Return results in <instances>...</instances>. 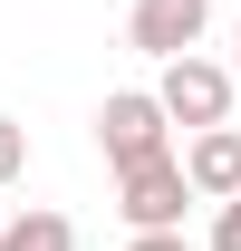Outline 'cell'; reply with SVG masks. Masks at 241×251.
<instances>
[{"label":"cell","instance_id":"1","mask_svg":"<svg viewBox=\"0 0 241 251\" xmlns=\"http://www.w3.org/2000/svg\"><path fill=\"white\" fill-rule=\"evenodd\" d=\"M183 203H203V193H193V174H183L174 145L145 155V164H116V213H125V232H164V222H183Z\"/></svg>","mask_w":241,"mask_h":251},{"label":"cell","instance_id":"2","mask_svg":"<svg viewBox=\"0 0 241 251\" xmlns=\"http://www.w3.org/2000/svg\"><path fill=\"white\" fill-rule=\"evenodd\" d=\"M154 97H164V116H174V126H232V97H241V77H232L222 58H203V49H183V58H164Z\"/></svg>","mask_w":241,"mask_h":251},{"label":"cell","instance_id":"3","mask_svg":"<svg viewBox=\"0 0 241 251\" xmlns=\"http://www.w3.org/2000/svg\"><path fill=\"white\" fill-rule=\"evenodd\" d=\"M96 145H106V164H145L174 145V116H164V97L154 87H116L106 106H96Z\"/></svg>","mask_w":241,"mask_h":251},{"label":"cell","instance_id":"4","mask_svg":"<svg viewBox=\"0 0 241 251\" xmlns=\"http://www.w3.org/2000/svg\"><path fill=\"white\" fill-rule=\"evenodd\" d=\"M203 29H212V0H135V10H125V39H135L154 68L183 58V49H203Z\"/></svg>","mask_w":241,"mask_h":251},{"label":"cell","instance_id":"5","mask_svg":"<svg viewBox=\"0 0 241 251\" xmlns=\"http://www.w3.org/2000/svg\"><path fill=\"white\" fill-rule=\"evenodd\" d=\"M183 174H193V193H203V203H232V193H241V126H193Z\"/></svg>","mask_w":241,"mask_h":251},{"label":"cell","instance_id":"6","mask_svg":"<svg viewBox=\"0 0 241 251\" xmlns=\"http://www.w3.org/2000/svg\"><path fill=\"white\" fill-rule=\"evenodd\" d=\"M0 251H77V222L48 213V203H39V213H10L0 222Z\"/></svg>","mask_w":241,"mask_h":251},{"label":"cell","instance_id":"7","mask_svg":"<svg viewBox=\"0 0 241 251\" xmlns=\"http://www.w3.org/2000/svg\"><path fill=\"white\" fill-rule=\"evenodd\" d=\"M20 174H29V126H20V116H0V193L20 184Z\"/></svg>","mask_w":241,"mask_h":251},{"label":"cell","instance_id":"8","mask_svg":"<svg viewBox=\"0 0 241 251\" xmlns=\"http://www.w3.org/2000/svg\"><path fill=\"white\" fill-rule=\"evenodd\" d=\"M203 251H241V193L212 203V242H203Z\"/></svg>","mask_w":241,"mask_h":251},{"label":"cell","instance_id":"9","mask_svg":"<svg viewBox=\"0 0 241 251\" xmlns=\"http://www.w3.org/2000/svg\"><path fill=\"white\" fill-rule=\"evenodd\" d=\"M125 251H193V242H183V222H164V232H135Z\"/></svg>","mask_w":241,"mask_h":251},{"label":"cell","instance_id":"10","mask_svg":"<svg viewBox=\"0 0 241 251\" xmlns=\"http://www.w3.org/2000/svg\"><path fill=\"white\" fill-rule=\"evenodd\" d=\"M232 77H241V20H232Z\"/></svg>","mask_w":241,"mask_h":251},{"label":"cell","instance_id":"11","mask_svg":"<svg viewBox=\"0 0 241 251\" xmlns=\"http://www.w3.org/2000/svg\"><path fill=\"white\" fill-rule=\"evenodd\" d=\"M0 222H10V213H0Z\"/></svg>","mask_w":241,"mask_h":251}]
</instances>
